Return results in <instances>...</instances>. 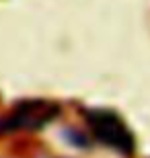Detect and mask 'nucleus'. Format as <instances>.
Instances as JSON below:
<instances>
[{
    "label": "nucleus",
    "mask_w": 150,
    "mask_h": 158,
    "mask_svg": "<svg viewBox=\"0 0 150 158\" xmlns=\"http://www.w3.org/2000/svg\"><path fill=\"white\" fill-rule=\"evenodd\" d=\"M87 123L91 127L92 135L101 144L113 148V150L126 154V156L134 152V135L130 134L126 123L113 111H105V109L87 111Z\"/></svg>",
    "instance_id": "f257e3e1"
},
{
    "label": "nucleus",
    "mask_w": 150,
    "mask_h": 158,
    "mask_svg": "<svg viewBox=\"0 0 150 158\" xmlns=\"http://www.w3.org/2000/svg\"><path fill=\"white\" fill-rule=\"evenodd\" d=\"M60 113L58 105L47 101H25L0 119V134H11L19 129H41Z\"/></svg>",
    "instance_id": "f03ea898"
}]
</instances>
